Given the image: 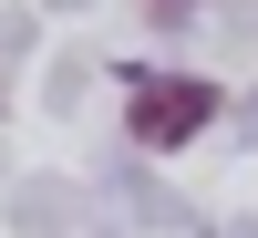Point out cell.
Here are the masks:
<instances>
[{"mask_svg": "<svg viewBox=\"0 0 258 238\" xmlns=\"http://www.w3.org/2000/svg\"><path fill=\"white\" fill-rule=\"evenodd\" d=\"M124 93H135L124 135H135V145H155V156H176L186 135H207V124H217V83H197V73H155V62H124Z\"/></svg>", "mask_w": 258, "mask_h": 238, "instance_id": "obj_1", "label": "cell"}]
</instances>
